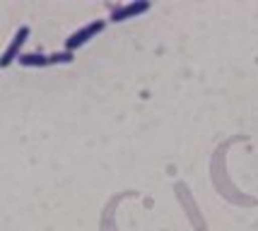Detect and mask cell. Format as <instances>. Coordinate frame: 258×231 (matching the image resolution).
Masks as SVG:
<instances>
[{"label": "cell", "mask_w": 258, "mask_h": 231, "mask_svg": "<svg viewBox=\"0 0 258 231\" xmlns=\"http://www.w3.org/2000/svg\"><path fill=\"white\" fill-rule=\"evenodd\" d=\"M104 27H106V22H104V20H94V22L80 27L78 32H73L66 39V51H70V53H73V51H78L80 46H85L92 36H97L99 32H104Z\"/></svg>", "instance_id": "cell-1"}, {"label": "cell", "mask_w": 258, "mask_h": 231, "mask_svg": "<svg viewBox=\"0 0 258 231\" xmlns=\"http://www.w3.org/2000/svg\"><path fill=\"white\" fill-rule=\"evenodd\" d=\"M29 39V27L27 24H22L17 32H15V36H12V41L8 44V48L3 51V55H0V67H8V65H12L20 55H22V46H24V41Z\"/></svg>", "instance_id": "cell-2"}, {"label": "cell", "mask_w": 258, "mask_h": 231, "mask_svg": "<svg viewBox=\"0 0 258 231\" xmlns=\"http://www.w3.org/2000/svg\"><path fill=\"white\" fill-rule=\"evenodd\" d=\"M17 63L22 67H46L51 65L48 63V55H41V53H22L17 58Z\"/></svg>", "instance_id": "cell-4"}, {"label": "cell", "mask_w": 258, "mask_h": 231, "mask_svg": "<svg viewBox=\"0 0 258 231\" xmlns=\"http://www.w3.org/2000/svg\"><path fill=\"white\" fill-rule=\"evenodd\" d=\"M73 58H75V55L70 53V51H60V53L48 55V63H51V65H60V63H73Z\"/></svg>", "instance_id": "cell-5"}, {"label": "cell", "mask_w": 258, "mask_h": 231, "mask_svg": "<svg viewBox=\"0 0 258 231\" xmlns=\"http://www.w3.org/2000/svg\"><path fill=\"white\" fill-rule=\"evenodd\" d=\"M150 10V3L147 0H138V3H128V5H121L111 12V22H123L128 17H135V15H143V12Z\"/></svg>", "instance_id": "cell-3"}]
</instances>
